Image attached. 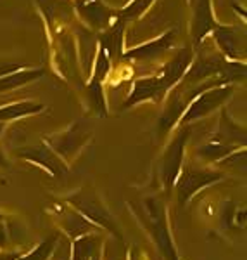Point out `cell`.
<instances>
[{"mask_svg":"<svg viewBox=\"0 0 247 260\" xmlns=\"http://www.w3.org/2000/svg\"><path fill=\"white\" fill-rule=\"evenodd\" d=\"M35 108L31 104H18V106H11L7 110H0V118H11V116L24 115V113H30Z\"/></svg>","mask_w":247,"mask_h":260,"instance_id":"cell-1","label":"cell"}]
</instances>
